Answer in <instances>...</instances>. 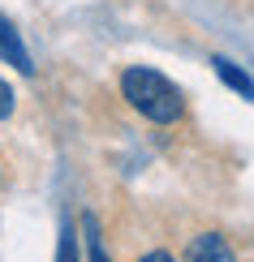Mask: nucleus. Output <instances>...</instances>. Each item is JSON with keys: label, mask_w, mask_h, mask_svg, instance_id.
Segmentation results:
<instances>
[{"label": "nucleus", "mask_w": 254, "mask_h": 262, "mask_svg": "<svg viewBox=\"0 0 254 262\" xmlns=\"http://www.w3.org/2000/svg\"><path fill=\"white\" fill-rule=\"evenodd\" d=\"M138 262H172V254H164V249H155V254H147V258H138Z\"/></svg>", "instance_id": "nucleus-8"}, {"label": "nucleus", "mask_w": 254, "mask_h": 262, "mask_svg": "<svg viewBox=\"0 0 254 262\" xmlns=\"http://www.w3.org/2000/svg\"><path fill=\"white\" fill-rule=\"evenodd\" d=\"M82 228H86V254H91V262H108V254H104V236H99L95 215H82Z\"/></svg>", "instance_id": "nucleus-5"}, {"label": "nucleus", "mask_w": 254, "mask_h": 262, "mask_svg": "<svg viewBox=\"0 0 254 262\" xmlns=\"http://www.w3.org/2000/svg\"><path fill=\"white\" fill-rule=\"evenodd\" d=\"M56 262H78V241H73V232H69V228H65V236H61Z\"/></svg>", "instance_id": "nucleus-6"}, {"label": "nucleus", "mask_w": 254, "mask_h": 262, "mask_svg": "<svg viewBox=\"0 0 254 262\" xmlns=\"http://www.w3.org/2000/svg\"><path fill=\"white\" fill-rule=\"evenodd\" d=\"M121 95H125L129 107H134L138 116H147L151 125H177L185 116L181 91H177L164 73H155V69H125Z\"/></svg>", "instance_id": "nucleus-1"}, {"label": "nucleus", "mask_w": 254, "mask_h": 262, "mask_svg": "<svg viewBox=\"0 0 254 262\" xmlns=\"http://www.w3.org/2000/svg\"><path fill=\"white\" fill-rule=\"evenodd\" d=\"M185 262H237L228 236L220 232H198L190 245H185Z\"/></svg>", "instance_id": "nucleus-2"}, {"label": "nucleus", "mask_w": 254, "mask_h": 262, "mask_svg": "<svg viewBox=\"0 0 254 262\" xmlns=\"http://www.w3.org/2000/svg\"><path fill=\"white\" fill-rule=\"evenodd\" d=\"M13 103H17V99H13V91L0 82V121H9V116H13Z\"/></svg>", "instance_id": "nucleus-7"}, {"label": "nucleus", "mask_w": 254, "mask_h": 262, "mask_svg": "<svg viewBox=\"0 0 254 262\" xmlns=\"http://www.w3.org/2000/svg\"><path fill=\"white\" fill-rule=\"evenodd\" d=\"M211 69H216V78L224 82V86H233L237 95L254 99V78H250L246 69H237V64H233V60H224V56H216V60H211Z\"/></svg>", "instance_id": "nucleus-4"}, {"label": "nucleus", "mask_w": 254, "mask_h": 262, "mask_svg": "<svg viewBox=\"0 0 254 262\" xmlns=\"http://www.w3.org/2000/svg\"><path fill=\"white\" fill-rule=\"evenodd\" d=\"M0 56H5L9 64H13L17 73H35V64H30V52L22 48V39H17V30H13V21L9 17H0Z\"/></svg>", "instance_id": "nucleus-3"}]
</instances>
